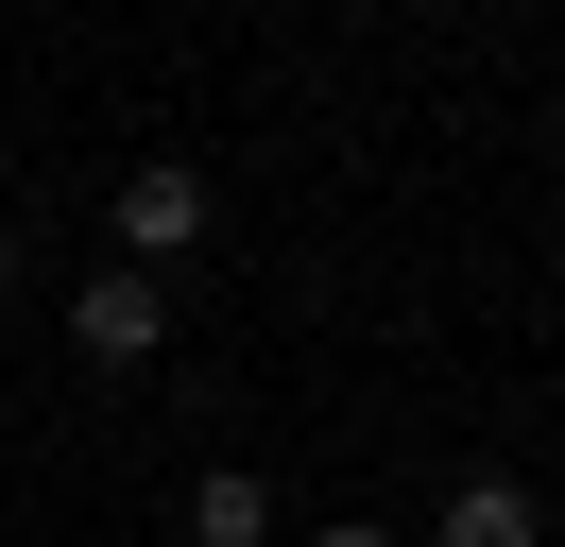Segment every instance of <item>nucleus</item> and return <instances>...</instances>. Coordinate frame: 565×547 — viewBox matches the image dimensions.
I'll use <instances>...</instances> for the list:
<instances>
[{"label":"nucleus","instance_id":"1","mask_svg":"<svg viewBox=\"0 0 565 547\" xmlns=\"http://www.w3.org/2000/svg\"><path fill=\"white\" fill-rule=\"evenodd\" d=\"M70 342H86V360H104V376H138L154 360V342H172V274H86V291H70Z\"/></svg>","mask_w":565,"mask_h":547},{"label":"nucleus","instance_id":"2","mask_svg":"<svg viewBox=\"0 0 565 547\" xmlns=\"http://www.w3.org/2000/svg\"><path fill=\"white\" fill-rule=\"evenodd\" d=\"M189 239H206V171H189V154H138V171H120V274L189 257Z\"/></svg>","mask_w":565,"mask_h":547},{"label":"nucleus","instance_id":"3","mask_svg":"<svg viewBox=\"0 0 565 547\" xmlns=\"http://www.w3.org/2000/svg\"><path fill=\"white\" fill-rule=\"evenodd\" d=\"M189 547H275V479H257V462H206V479H189Z\"/></svg>","mask_w":565,"mask_h":547},{"label":"nucleus","instance_id":"4","mask_svg":"<svg viewBox=\"0 0 565 547\" xmlns=\"http://www.w3.org/2000/svg\"><path fill=\"white\" fill-rule=\"evenodd\" d=\"M428 547H548V513H531V479H462Z\"/></svg>","mask_w":565,"mask_h":547},{"label":"nucleus","instance_id":"5","mask_svg":"<svg viewBox=\"0 0 565 547\" xmlns=\"http://www.w3.org/2000/svg\"><path fill=\"white\" fill-rule=\"evenodd\" d=\"M309 547H394V530H360V513H343V530H309Z\"/></svg>","mask_w":565,"mask_h":547},{"label":"nucleus","instance_id":"6","mask_svg":"<svg viewBox=\"0 0 565 547\" xmlns=\"http://www.w3.org/2000/svg\"><path fill=\"white\" fill-rule=\"evenodd\" d=\"M0 291H18V239H0Z\"/></svg>","mask_w":565,"mask_h":547}]
</instances>
